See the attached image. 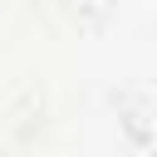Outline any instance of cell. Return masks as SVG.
Returning a JSON list of instances; mask_svg holds the SVG:
<instances>
[{"mask_svg":"<svg viewBox=\"0 0 157 157\" xmlns=\"http://www.w3.org/2000/svg\"><path fill=\"white\" fill-rule=\"evenodd\" d=\"M118 123L137 147H157V88L152 83H128L123 93H113Z\"/></svg>","mask_w":157,"mask_h":157,"instance_id":"obj_1","label":"cell"},{"mask_svg":"<svg viewBox=\"0 0 157 157\" xmlns=\"http://www.w3.org/2000/svg\"><path fill=\"white\" fill-rule=\"evenodd\" d=\"M59 10H64L69 20H78V25H98V20L113 10V0H59Z\"/></svg>","mask_w":157,"mask_h":157,"instance_id":"obj_2","label":"cell"}]
</instances>
